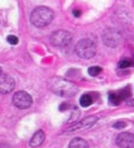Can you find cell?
<instances>
[{"label": "cell", "mask_w": 134, "mask_h": 148, "mask_svg": "<svg viewBox=\"0 0 134 148\" xmlns=\"http://www.w3.org/2000/svg\"><path fill=\"white\" fill-rule=\"evenodd\" d=\"M47 87L54 94H57L61 97H67V98L75 96L79 90L76 84H74L73 82H70L64 77H59V76L51 77L47 81Z\"/></svg>", "instance_id": "cell-1"}, {"label": "cell", "mask_w": 134, "mask_h": 148, "mask_svg": "<svg viewBox=\"0 0 134 148\" xmlns=\"http://www.w3.org/2000/svg\"><path fill=\"white\" fill-rule=\"evenodd\" d=\"M53 16H54V13L51 8L45 7V6H40V7H37L32 10L31 16H30V21L35 27L43 28V27H46L47 24L51 23V21L53 20Z\"/></svg>", "instance_id": "cell-2"}, {"label": "cell", "mask_w": 134, "mask_h": 148, "mask_svg": "<svg viewBox=\"0 0 134 148\" xmlns=\"http://www.w3.org/2000/svg\"><path fill=\"white\" fill-rule=\"evenodd\" d=\"M75 52L82 59H90L96 54V44L90 38H82L77 42Z\"/></svg>", "instance_id": "cell-3"}, {"label": "cell", "mask_w": 134, "mask_h": 148, "mask_svg": "<svg viewBox=\"0 0 134 148\" xmlns=\"http://www.w3.org/2000/svg\"><path fill=\"white\" fill-rule=\"evenodd\" d=\"M103 43L109 47H117L121 43V34L113 28H107L102 34Z\"/></svg>", "instance_id": "cell-4"}, {"label": "cell", "mask_w": 134, "mask_h": 148, "mask_svg": "<svg viewBox=\"0 0 134 148\" xmlns=\"http://www.w3.org/2000/svg\"><path fill=\"white\" fill-rule=\"evenodd\" d=\"M72 42V35L65 30H57L51 35V43L57 47H65Z\"/></svg>", "instance_id": "cell-5"}, {"label": "cell", "mask_w": 134, "mask_h": 148, "mask_svg": "<svg viewBox=\"0 0 134 148\" xmlns=\"http://www.w3.org/2000/svg\"><path fill=\"white\" fill-rule=\"evenodd\" d=\"M13 103L16 108L18 109H28L32 104V98L31 96L23 90H20L14 94L13 96Z\"/></svg>", "instance_id": "cell-6"}, {"label": "cell", "mask_w": 134, "mask_h": 148, "mask_svg": "<svg viewBox=\"0 0 134 148\" xmlns=\"http://www.w3.org/2000/svg\"><path fill=\"white\" fill-rule=\"evenodd\" d=\"M97 120H98V118H97L96 116H89V117H85V118L82 119L81 121H77L76 124H74L73 126H70L65 133H74V132H79V131H82V130L90 128L94 124H96Z\"/></svg>", "instance_id": "cell-7"}, {"label": "cell", "mask_w": 134, "mask_h": 148, "mask_svg": "<svg viewBox=\"0 0 134 148\" xmlns=\"http://www.w3.org/2000/svg\"><path fill=\"white\" fill-rule=\"evenodd\" d=\"M116 142L120 148H134V134L129 132H121L118 134Z\"/></svg>", "instance_id": "cell-8"}, {"label": "cell", "mask_w": 134, "mask_h": 148, "mask_svg": "<svg viewBox=\"0 0 134 148\" xmlns=\"http://www.w3.org/2000/svg\"><path fill=\"white\" fill-rule=\"evenodd\" d=\"M15 87V81L10 75L7 74H0V92L1 94H8Z\"/></svg>", "instance_id": "cell-9"}, {"label": "cell", "mask_w": 134, "mask_h": 148, "mask_svg": "<svg viewBox=\"0 0 134 148\" xmlns=\"http://www.w3.org/2000/svg\"><path fill=\"white\" fill-rule=\"evenodd\" d=\"M44 140H45V133L42 130H39L32 135V138L30 140V146L31 147H38L44 142Z\"/></svg>", "instance_id": "cell-10"}, {"label": "cell", "mask_w": 134, "mask_h": 148, "mask_svg": "<svg viewBox=\"0 0 134 148\" xmlns=\"http://www.w3.org/2000/svg\"><path fill=\"white\" fill-rule=\"evenodd\" d=\"M68 148H89L88 142L82 138H75L69 142Z\"/></svg>", "instance_id": "cell-11"}, {"label": "cell", "mask_w": 134, "mask_h": 148, "mask_svg": "<svg viewBox=\"0 0 134 148\" xmlns=\"http://www.w3.org/2000/svg\"><path fill=\"white\" fill-rule=\"evenodd\" d=\"M109 101L112 105H119L122 99H121L119 92H110L109 94Z\"/></svg>", "instance_id": "cell-12"}, {"label": "cell", "mask_w": 134, "mask_h": 148, "mask_svg": "<svg viewBox=\"0 0 134 148\" xmlns=\"http://www.w3.org/2000/svg\"><path fill=\"white\" fill-rule=\"evenodd\" d=\"M91 103H92V98H91L90 95L84 94V95L81 96V98H80V104H81L82 106H84V108H85V106H89Z\"/></svg>", "instance_id": "cell-13"}, {"label": "cell", "mask_w": 134, "mask_h": 148, "mask_svg": "<svg viewBox=\"0 0 134 148\" xmlns=\"http://www.w3.org/2000/svg\"><path fill=\"white\" fill-rule=\"evenodd\" d=\"M100 72H102V68H100L99 66H91V67L88 68V73H89V75H91V76L98 75Z\"/></svg>", "instance_id": "cell-14"}, {"label": "cell", "mask_w": 134, "mask_h": 148, "mask_svg": "<svg viewBox=\"0 0 134 148\" xmlns=\"http://www.w3.org/2000/svg\"><path fill=\"white\" fill-rule=\"evenodd\" d=\"M119 95H120L121 99H126L127 97H129V95H131V89H129V87H126V88L121 89V90L119 91Z\"/></svg>", "instance_id": "cell-15"}, {"label": "cell", "mask_w": 134, "mask_h": 148, "mask_svg": "<svg viewBox=\"0 0 134 148\" xmlns=\"http://www.w3.org/2000/svg\"><path fill=\"white\" fill-rule=\"evenodd\" d=\"M118 66H119L120 68H127V67L132 66V61H131V60H127V59H124V60H120V61H119Z\"/></svg>", "instance_id": "cell-16"}, {"label": "cell", "mask_w": 134, "mask_h": 148, "mask_svg": "<svg viewBox=\"0 0 134 148\" xmlns=\"http://www.w3.org/2000/svg\"><path fill=\"white\" fill-rule=\"evenodd\" d=\"M7 40H8L9 44H13V45H16L18 43V38L16 36H14V35H9L7 37Z\"/></svg>", "instance_id": "cell-17"}, {"label": "cell", "mask_w": 134, "mask_h": 148, "mask_svg": "<svg viewBox=\"0 0 134 148\" xmlns=\"http://www.w3.org/2000/svg\"><path fill=\"white\" fill-rule=\"evenodd\" d=\"M125 126H126V123H125V121H122V120L117 121V123H114V124H113V127H114V128H124Z\"/></svg>", "instance_id": "cell-18"}, {"label": "cell", "mask_w": 134, "mask_h": 148, "mask_svg": "<svg viewBox=\"0 0 134 148\" xmlns=\"http://www.w3.org/2000/svg\"><path fill=\"white\" fill-rule=\"evenodd\" d=\"M126 104H127L128 106H134V98L127 99V101H126Z\"/></svg>", "instance_id": "cell-19"}, {"label": "cell", "mask_w": 134, "mask_h": 148, "mask_svg": "<svg viewBox=\"0 0 134 148\" xmlns=\"http://www.w3.org/2000/svg\"><path fill=\"white\" fill-rule=\"evenodd\" d=\"M73 15H74L75 17H79V16L81 15V12H80V9H74V10H73Z\"/></svg>", "instance_id": "cell-20"}, {"label": "cell", "mask_w": 134, "mask_h": 148, "mask_svg": "<svg viewBox=\"0 0 134 148\" xmlns=\"http://www.w3.org/2000/svg\"><path fill=\"white\" fill-rule=\"evenodd\" d=\"M0 74H1V68H0Z\"/></svg>", "instance_id": "cell-21"}]
</instances>
